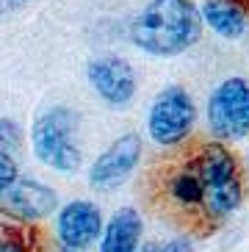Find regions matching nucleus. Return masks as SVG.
<instances>
[{"label": "nucleus", "instance_id": "obj_1", "mask_svg": "<svg viewBox=\"0 0 249 252\" xmlns=\"http://www.w3.org/2000/svg\"><path fill=\"white\" fill-rule=\"evenodd\" d=\"M144 197L155 216L205 238L241 208V163L221 141H183L147 169Z\"/></svg>", "mask_w": 249, "mask_h": 252}, {"label": "nucleus", "instance_id": "obj_2", "mask_svg": "<svg viewBox=\"0 0 249 252\" xmlns=\"http://www.w3.org/2000/svg\"><path fill=\"white\" fill-rule=\"evenodd\" d=\"M202 33V14L191 0H153L136 17L130 39L150 56H180Z\"/></svg>", "mask_w": 249, "mask_h": 252}, {"label": "nucleus", "instance_id": "obj_3", "mask_svg": "<svg viewBox=\"0 0 249 252\" xmlns=\"http://www.w3.org/2000/svg\"><path fill=\"white\" fill-rule=\"evenodd\" d=\"M33 153L42 163L59 172H75L81 166V144H78V117L75 111L56 105L33 122L31 130Z\"/></svg>", "mask_w": 249, "mask_h": 252}, {"label": "nucleus", "instance_id": "obj_4", "mask_svg": "<svg viewBox=\"0 0 249 252\" xmlns=\"http://www.w3.org/2000/svg\"><path fill=\"white\" fill-rule=\"evenodd\" d=\"M194 119H197V108H194L191 94L180 86H169L155 97L147 127H150V136H153L155 144L177 147L188 139Z\"/></svg>", "mask_w": 249, "mask_h": 252}, {"label": "nucleus", "instance_id": "obj_5", "mask_svg": "<svg viewBox=\"0 0 249 252\" xmlns=\"http://www.w3.org/2000/svg\"><path fill=\"white\" fill-rule=\"evenodd\" d=\"M208 125L221 141L249 133V78H230L216 86L208 100Z\"/></svg>", "mask_w": 249, "mask_h": 252}, {"label": "nucleus", "instance_id": "obj_6", "mask_svg": "<svg viewBox=\"0 0 249 252\" xmlns=\"http://www.w3.org/2000/svg\"><path fill=\"white\" fill-rule=\"evenodd\" d=\"M139 158H141V139L139 136L136 133L119 136L103 156L92 163V169H89V183H92V189H100V191L117 189L139 166Z\"/></svg>", "mask_w": 249, "mask_h": 252}, {"label": "nucleus", "instance_id": "obj_7", "mask_svg": "<svg viewBox=\"0 0 249 252\" xmlns=\"http://www.w3.org/2000/svg\"><path fill=\"white\" fill-rule=\"evenodd\" d=\"M0 211L22 222L44 219L56 211V191L33 178H17L8 189L0 191Z\"/></svg>", "mask_w": 249, "mask_h": 252}, {"label": "nucleus", "instance_id": "obj_8", "mask_svg": "<svg viewBox=\"0 0 249 252\" xmlns=\"http://www.w3.org/2000/svg\"><path fill=\"white\" fill-rule=\"evenodd\" d=\"M89 83L108 105H127L136 94V69L119 56H103L89 64Z\"/></svg>", "mask_w": 249, "mask_h": 252}, {"label": "nucleus", "instance_id": "obj_9", "mask_svg": "<svg viewBox=\"0 0 249 252\" xmlns=\"http://www.w3.org/2000/svg\"><path fill=\"white\" fill-rule=\"evenodd\" d=\"M103 230V216L92 202L75 200L61 208L59 214V238L66 250H86L94 244Z\"/></svg>", "mask_w": 249, "mask_h": 252}, {"label": "nucleus", "instance_id": "obj_10", "mask_svg": "<svg viewBox=\"0 0 249 252\" xmlns=\"http://www.w3.org/2000/svg\"><path fill=\"white\" fill-rule=\"evenodd\" d=\"M141 241V216L133 208H119L111 216L108 227H105L100 252H139Z\"/></svg>", "mask_w": 249, "mask_h": 252}, {"label": "nucleus", "instance_id": "obj_11", "mask_svg": "<svg viewBox=\"0 0 249 252\" xmlns=\"http://www.w3.org/2000/svg\"><path fill=\"white\" fill-rule=\"evenodd\" d=\"M202 17H205V23L224 39H238L244 33V28H247L244 11L238 6H233L230 0H205Z\"/></svg>", "mask_w": 249, "mask_h": 252}, {"label": "nucleus", "instance_id": "obj_12", "mask_svg": "<svg viewBox=\"0 0 249 252\" xmlns=\"http://www.w3.org/2000/svg\"><path fill=\"white\" fill-rule=\"evenodd\" d=\"M20 127L11 122V119H0V150L11 156V150L20 147Z\"/></svg>", "mask_w": 249, "mask_h": 252}, {"label": "nucleus", "instance_id": "obj_13", "mask_svg": "<svg viewBox=\"0 0 249 252\" xmlns=\"http://www.w3.org/2000/svg\"><path fill=\"white\" fill-rule=\"evenodd\" d=\"M14 180H17V163L11 161V156H8V153H3V150H0V191H3V189H8Z\"/></svg>", "mask_w": 249, "mask_h": 252}, {"label": "nucleus", "instance_id": "obj_14", "mask_svg": "<svg viewBox=\"0 0 249 252\" xmlns=\"http://www.w3.org/2000/svg\"><path fill=\"white\" fill-rule=\"evenodd\" d=\"M141 252H194L191 250L188 241H183V238H175V241H166V244H144L141 247Z\"/></svg>", "mask_w": 249, "mask_h": 252}, {"label": "nucleus", "instance_id": "obj_15", "mask_svg": "<svg viewBox=\"0 0 249 252\" xmlns=\"http://www.w3.org/2000/svg\"><path fill=\"white\" fill-rule=\"evenodd\" d=\"M0 252H31V250L25 247V241L20 236H6L0 238Z\"/></svg>", "mask_w": 249, "mask_h": 252}, {"label": "nucleus", "instance_id": "obj_16", "mask_svg": "<svg viewBox=\"0 0 249 252\" xmlns=\"http://www.w3.org/2000/svg\"><path fill=\"white\" fill-rule=\"evenodd\" d=\"M25 3H31V0H0V20L11 11H17V8H22Z\"/></svg>", "mask_w": 249, "mask_h": 252}, {"label": "nucleus", "instance_id": "obj_17", "mask_svg": "<svg viewBox=\"0 0 249 252\" xmlns=\"http://www.w3.org/2000/svg\"><path fill=\"white\" fill-rule=\"evenodd\" d=\"M230 3H233V6H238L241 11H249V0H230Z\"/></svg>", "mask_w": 249, "mask_h": 252}]
</instances>
